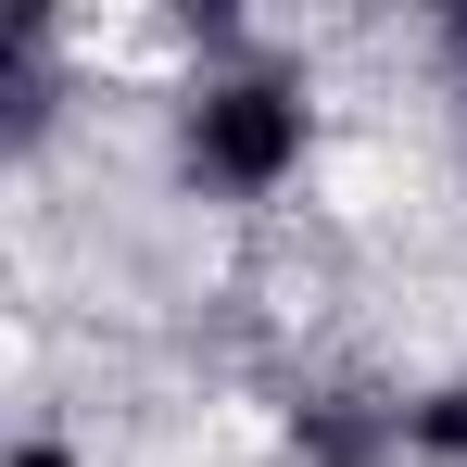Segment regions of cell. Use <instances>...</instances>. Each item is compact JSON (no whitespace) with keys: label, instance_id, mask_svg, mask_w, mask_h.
Here are the masks:
<instances>
[{"label":"cell","instance_id":"1","mask_svg":"<svg viewBox=\"0 0 467 467\" xmlns=\"http://www.w3.org/2000/svg\"><path fill=\"white\" fill-rule=\"evenodd\" d=\"M177 152L202 190H228V202H278L316 152V101L278 64H228V77L190 88V114H177Z\"/></svg>","mask_w":467,"mask_h":467},{"label":"cell","instance_id":"2","mask_svg":"<svg viewBox=\"0 0 467 467\" xmlns=\"http://www.w3.org/2000/svg\"><path fill=\"white\" fill-rule=\"evenodd\" d=\"M404 455L417 467H467V379H442V391L404 404Z\"/></svg>","mask_w":467,"mask_h":467},{"label":"cell","instance_id":"3","mask_svg":"<svg viewBox=\"0 0 467 467\" xmlns=\"http://www.w3.org/2000/svg\"><path fill=\"white\" fill-rule=\"evenodd\" d=\"M0 467H77V442H51V430H38V442H13Z\"/></svg>","mask_w":467,"mask_h":467}]
</instances>
